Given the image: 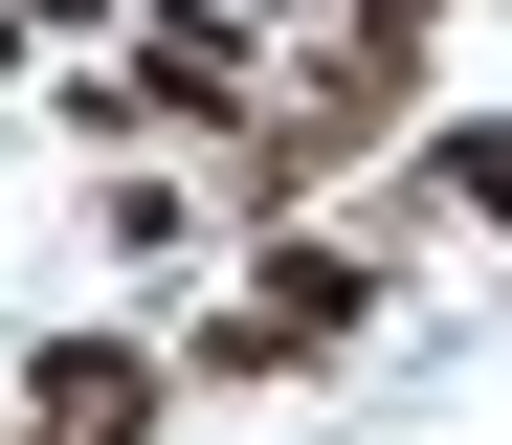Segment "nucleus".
<instances>
[{"instance_id":"f257e3e1","label":"nucleus","mask_w":512,"mask_h":445,"mask_svg":"<svg viewBox=\"0 0 512 445\" xmlns=\"http://www.w3.org/2000/svg\"><path fill=\"white\" fill-rule=\"evenodd\" d=\"M379 134H423V45L357 23V45H312V67L268 89V134L223 156V201H245V223H312V178H357Z\"/></svg>"},{"instance_id":"f03ea898","label":"nucleus","mask_w":512,"mask_h":445,"mask_svg":"<svg viewBox=\"0 0 512 445\" xmlns=\"http://www.w3.org/2000/svg\"><path fill=\"white\" fill-rule=\"evenodd\" d=\"M334 334H379V245H334V223H268V245H245V290L179 334V379H312Z\"/></svg>"},{"instance_id":"7ed1b4c3","label":"nucleus","mask_w":512,"mask_h":445,"mask_svg":"<svg viewBox=\"0 0 512 445\" xmlns=\"http://www.w3.org/2000/svg\"><path fill=\"white\" fill-rule=\"evenodd\" d=\"M67 112H90V134H268V67H245V23H223V0H134V67H90V89H67Z\"/></svg>"},{"instance_id":"20e7f679","label":"nucleus","mask_w":512,"mask_h":445,"mask_svg":"<svg viewBox=\"0 0 512 445\" xmlns=\"http://www.w3.org/2000/svg\"><path fill=\"white\" fill-rule=\"evenodd\" d=\"M179 423V356L156 334H45L23 356V445H156Z\"/></svg>"},{"instance_id":"39448f33","label":"nucleus","mask_w":512,"mask_h":445,"mask_svg":"<svg viewBox=\"0 0 512 445\" xmlns=\"http://www.w3.org/2000/svg\"><path fill=\"white\" fill-rule=\"evenodd\" d=\"M423 178H446V201L512 245V134H490V112H446V134H423Z\"/></svg>"},{"instance_id":"423d86ee","label":"nucleus","mask_w":512,"mask_h":445,"mask_svg":"<svg viewBox=\"0 0 512 445\" xmlns=\"http://www.w3.org/2000/svg\"><path fill=\"white\" fill-rule=\"evenodd\" d=\"M357 23H379V45H423V23H446V0H357Z\"/></svg>"},{"instance_id":"0eeeda50","label":"nucleus","mask_w":512,"mask_h":445,"mask_svg":"<svg viewBox=\"0 0 512 445\" xmlns=\"http://www.w3.org/2000/svg\"><path fill=\"white\" fill-rule=\"evenodd\" d=\"M23 45H45V23H23V0H0V89H23Z\"/></svg>"},{"instance_id":"6e6552de","label":"nucleus","mask_w":512,"mask_h":445,"mask_svg":"<svg viewBox=\"0 0 512 445\" xmlns=\"http://www.w3.org/2000/svg\"><path fill=\"white\" fill-rule=\"evenodd\" d=\"M0 445H23V401H0Z\"/></svg>"}]
</instances>
